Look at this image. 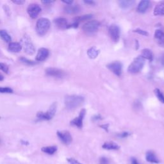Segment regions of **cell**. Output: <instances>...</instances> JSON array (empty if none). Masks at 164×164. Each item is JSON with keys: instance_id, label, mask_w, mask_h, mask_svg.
Listing matches in <instances>:
<instances>
[{"instance_id": "cell-37", "label": "cell", "mask_w": 164, "mask_h": 164, "mask_svg": "<svg viewBox=\"0 0 164 164\" xmlns=\"http://www.w3.org/2000/svg\"><path fill=\"white\" fill-rule=\"evenodd\" d=\"M108 126H109V124H103V125H101L100 127L101 128H103V129H104L106 131V132H108Z\"/></svg>"}, {"instance_id": "cell-39", "label": "cell", "mask_w": 164, "mask_h": 164, "mask_svg": "<svg viewBox=\"0 0 164 164\" xmlns=\"http://www.w3.org/2000/svg\"><path fill=\"white\" fill-rule=\"evenodd\" d=\"M85 3H86V4H88V5H94L95 4V2H93V1H92V0H85V1L83 2Z\"/></svg>"}, {"instance_id": "cell-8", "label": "cell", "mask_w": 164, "mask_h": 164, "mask_svg": "<svg viewBox=\"0 0 164 164\" xmlns=\"http://www.w3.org/2000/svg\"><path fill=\"white\" fill-rule=\"evenodd\" d=\"M56 134L59 139L65 145H69L73 141V138L68 131H58Z\"/></svg>"}, {"instance_id": "cell-28", "label": "cell", "mask_w": 164, "mask_h": 164, "mask_svg": "<svg viewBox=\"0 0 164 164\" xmlns=\"http://www.w3.org/2000/svg\"><path fill=\"white\" fill-rule=\"evenodd\" d=\"M19 60H20V61L22 63H23L24 64L27 65H30V66H32V65H35L37 64V62H34L33 60H28V58H26L24 57H21L20 58H19Z\"/></svg>"}, {"instance_id": "cell-33", "label": "cell", "mask_w": 164, "mask_h": 164, "mask_svg": "<svg viewBox=\"0 0 164 164\" xmlns=\"http://www.w3.org/2000/svg\"><path fill=\"white\" fill-rule=\"evenodd\" d=\"M130 135H131V133L128 132H122L121 133H119L117 135V136L120 138H122V139H124V138H126V137H129Z\"/></svg>"}, {"instance_id": "cell-19", "label": "cell", "mask_w": 164, "mask_h": 164, "mask_svg": "<svg viewBox=\"0 0 164 164\" xmlns=\"http://www.w3.org/2000/svg\"><path fill=\"white\" fill-rule=\"evenodd\" d=\"M102 148L107 150H119L120 149V146L114 142H107L104 143Z\"/></svg>"}, {"instance_id": "cell-15", "label": "cell", "mask_w": 164, "mask_h": 164, "mask_svg": "<svg viewBox=\"0 0 164 164\" xmlns=\"http://www.w3.org/2000/svg\"><path fill=\"white\" fill-rule=\"evenodd\" d=\"M54 23L58 28L62 30L67 29L69 25L67 20L64 17H58L55 19L54 20Z\"/></svg>"}, {"instance_id": "cell-17", "label": "cell", "mask_w": 164, "mask_h": 164, "mask_svg": "<svg viewBox=\"0 0 164 164\" xmlns=\"http://www.w3.org/2000/svg\"><path fill=\"white\" fill-rule=\"evenodd\" d=\"M149 1H148V0H143V1H141L137 6V12L139 13L146 12L149 8Z\"/></svg>"}, {"instance_id": "cell-35", "label": "cell", "mask_w": 164, "mask_h": 164, "mask_svg": "<svg viewBox=\"0 0 164 164\" xmlns=\"http://www.w3.org/2000/svg\"><path fill=\"white\" fill-rule=\"evenodd\" d=\"M12 3H14L16 5H21L25 3V1H23V0H16V1H12Z\"/></svg>"}, {"instance_id": "cell-42", "label": "cell", "mask_w": 164, "mask_h": 164, "mask_svg": "<svg viewBox=\"0 0 164 164\" xmlns=\"http://www.w3.org/2000/svg\"><path fill=\"white\" fill-rule=\"evenodd\" d=\"M21 143L23 144H24V145H26V146H27V145H28V144H29L28 142L25 141V140H21Z\"/></svg>"}, {"instance_id": "cell-32", "label": "cell", "mask_w": 164, "mask_h": 164, "mask_svg": "<svg viewBox=\"0 0 164 164\" xmlns=\"http://www.w3.org/2000/svg\"><path fill=\"white\" fill-rule=\"evenodd\" d=\"M100 164H110V160L105 156H102L100 159Z\"/></svg>"}, {"instance_id": "cell-12", "label": "cell", "mask_w": 164, "mask_h": 164, "mask_svg": "<svg viewBox=\"0 0 164 164\" xmlns=\"http://www.w3.org/2000/svg\"><path fill=\"white\" fill-rule=\"evenodd\" d=\"M86 114V110L85 109H82L79 115H78L77 117L75 118L74 119L72 120L71 121V124L73 126H75L78 128H83V121L84 119V117Z\"/></svg>"}, {"instance_id": "cell-23", "label": "cell", "mask_w": 164, "mask_h": 164, "mask_svg": "<svg viewBox=\"0 0 164 164\" xmlns=\"http://www.w3.org/2000/svg\"><path fill=\"white\" fill-rule=\"evenodd\" d=\"M57 147L56 146H46L43 147L41 150L44 153H46L49 155H53L55 154L57 151Z\"/></svg>"}, {"instance_id": "cell-4", "label": "cell", "mask_w": 164, "mask_h": 164, "mask_svg": "<svg viewBox=\"0 0 164 164\" xmlns=\"http://www.w3.org/2000/svg\"><path fill=\"white\" fill-rule=\"evenodd\" d=\"M145 61L144 59L140 56H138L134 59V60L132 62L128 68V73L131 74H137L142 69Z\"/></svg>"}, {"instance_id": "cell-5", "label": "cell", "mask_w": 164, "mask_h": 164, "mask_svg": "<svg viewBox=\"0 0 164 164\" xmlns=\"http://www.w3.org/2000/svg\"><path fill=\"white\" fill-rule=\"evenodd\" d=\"M21 45L26 53L29 55H32L35 53V48L34 44L31 42V38L28 35H24L21 40Z\"/></svg>"}, {"instance_id": "cell-11", "label": "cell", "mask_w": 164, "mask_h": 164, "mask_svg": "<svg viewBox=\"0 0 164 164\" xmlns=\"http://www.w3.org/2000/svg\"><path fill=\"white\" fill-rule=\"evenodd\" d=\"M46 74L49 76L56 78H62L65 76V72L61 69L54 67H49L46 70Z\"/></svg>"}, {"instance_id": "cell-18", "label": "cell", "mask_w": 164, "mask_h": 164, "mask_svg": "<svg viewBox=\"0 0 164 164\" xmlns=\"http://www.w3.org/2000/svg\"><path fill=\"white\" fill-rule=\"evenodd\" d=\"M155 16H164V1L160 2L154 9Z\"/></svg>"}, {"instance_id": "cell-44", "label": "cell", "mask_w": 164, "mask_h": 164, "mask_svg": "<svg viewBox=\"0 0 164 164\" xmlns=\"http://www.w3.org/2000/svg\"><path fill=\"white\" fill-rule=\"evenodd\" d=\"M0 119H1V117H0Z\"/></svg>"}, {"instance_id": "cell-13", "label": "cell", "mask_w": 164, "mask_h": 164, "mask_svg": "<svg viewBox=\"0 0 164 164\" xmlns=\"http://www.w3.org/2000/svg\"><path fill=\"white\" fill-rule=\"evenodd\" d=\"M49 55V51L45 48H41L38 50L36 56V60L37 62H42L46 60Z\"/></svg>"}, {"instance_id": "cell-30", "label": "cell", "mask_w": 164, "mask_h": 164, "mask_svg": "<svg viewBox=\"0 0 164 164\" xmlns=\"http://www.w3.org/2000/svg\"><path fill=\"white\" fill-rule=\"evenodd\" d=\"M0 70H2V71H3L6 74H9V67L6 64H4V63H2L0 62Z\"/></svg>"}, {"instance_id": "cell-9", "label": "cell", "mask_w": 164, "mask_h": 164, "mask_svg": "<svg viewBox=\"0 0 164 164\" xmlns=\"http://www.w3.org/2000/svg\"><path fill=\"white\" fill-rule=\"evenodd\" d=\"M107 68L117 76H120L122 73V65L119 61L111 62L107 65Z\"/></svg>"}, {"instance_id": "cell-20", "label": "cell", "mask_w": 164, "mask_h": 164, "mask_svg": "<svg viewBox=\"0 0 164 164\" xmlns=\"http://www.w3.org/2000/svg\"><path fill=\"white\" fill-rule=\"evenodd\" d=\"M9 49L13 53H19L22 49V46L19 42H10L9 45Z\"/></svg>"}, {"instance_id": "cell-3", "label": "cell", "mask_w": 164, "mask_h": 164, "mask_svg": "<svg viewBox=\"0 0 164 164\" xmlns=\"http://www.w3.org/2000/svg\"><path fill=\"white\" fill-rule=\"evenodd\" d=\"M57 108V103L54 102L49 108L48 110L46 112L38 111L37 114V117L38 121H49L55 116Z\"/></svg>"}, {"instance_id": "cell-25", "label": "cell", "mask_w": 164, "mask_h": 164, "mask_svg": "<svg viewBox=\"0 0 164 164\" xmlns=\"http://www.w3.org/2000/svg\"><path fill=\"white\" fill-rule=\"evenodd\" d=\"M0 37L2 40L7 43H10L12 41V37L9 33L5 30H0Z\"/></svg>"}, {"instance_id": "cell-2", "label": "cell", "mask_w": 164, "mask_h": 164, "mask_svg": "<svg viewBox=\"0 0 164 164\" xmlns=\"http://www.w3.org/2000/svg\"><path fill=\"white\" fill-rule=\"evenodd\" d=\"M51 27V21L48 18L42 17L36 23V31L39 36H44L47 34Z\"/></svg>"}, {"instance_id": "cell-43", "label": "cell", "mask_w": 164, "mask_h": 164, "mask_svg": "<svg viewBox=\"0 0 164 164\" xmlns=\"http://www.w3.org/2000/svg\"><path fill=\"white\" fill-rule=\"evenodd\" d=\"M3 80H4V76L1 73H0V82L3 81Z\"/></svg>"}, {"instance_id": "cell-26", "label": "cell", "mask_w": 164, "mask_h": 164, "mask_svg": "<svg viewBox=\"0 0 164 164\" xmlns=\"http://www.w3.org/2000/svg\"><path fill=\"white\" fill-rule=\"evenodd\" d=\"M140 56L142 57L144 59H147V60H149L150 61L153 60V53L149 49H142Z\"/></svg>"}, {"instance_id": "cell-29", "label": "cell", "mask_w": 164, "mask_h": 164, "mask_svg": "<svg viewBox=\"0 0 164 164\" xmlns=\"http://www.w3.org/2000/svg\"><path fill=\"white\" fill-rule=\"evenodd\" d=\"M13 90L10 87H0V93L2 94H11L13 93Z\"/></svg>"}, {"instance_id": "cell-16", "label": "cell", "mask_w": 164, "mask_h": 164, "mask_svg": "<svg viewBox=\"0 0 164 164\" xmlns=\"http://www.w3.org/2000/svg\"><path fill=\"white\" fill-rule=\"evenodd\" d=\"M146 159L149 163H160V160H159L158 158H157L155 153L153 151H149L146 153Z\"/></svg>"}, {"instance_id": "cell-36", "label": "cell", "mask_w": 164, "mask_h": 164, "mask_svg": "<svg viewBox=\"0 0 164 164\" xmlns=\"http://www.w3.org/2000/svg\"><path fill=\"white\" fill-rule=\"evenodd\" d=\"M101 119H102V117H101V116L100 115H96L94 117H93V120L95 121H99V120H101Z\"/></svg>"}, {"instance_id": "cell-34", "label": "cell", "mask_w": 164, "mask_h": 164, "mask_svg": "<svg viewBox=\"0 0 164 164\" xmlns=\"http://www.w3.org/2000/svg\"><path fill=\"white\" fill-rule=\"evenodd\" d=\"M67 160L69 164H82L80 162H78L77 160L73 158H69L67 159Z\"/></svg>"}, {"instance_id": "cell-22", "label": "cell", "mask_w": 164, "mask_h": 164, "mask_svg": "<svg viewBox=\"0 0 164 164\" xmlns=\"http://www.w3.org/2000/svg\"><path fill=\"white\" fill-rule=\"evenodd\" d=\"M65 12L69 14H74L80 12V8L78 5H67L64 8Z\"/></svg>"}, {"instance_id": "cell-21", "label": "cell", "mask_w": 164, "mask_h": 164, "mask_svg": "<svg viewBox=\"0 0 164 164\" xmlns=\"http://www.w3.org/2000/svg\"><path fill=\"white\" fill-rule=\"evenodd\" d=\"M135 3L133 0H122L119 2V5L121 8L123 9H128L132 7Z\"/></svg>"}, {"instance_id": "cell-6", "label": "cell", "mask_w": 164, "mask_h": 164, "mask_svg": "<svg viewBox=\"0 0 164 164\" xmlns=\"http://www.w3.org/2000/svg\"><path fill=\"white\" fill-rule=\"evenodd\" d=\"M100 27V23L96 20H91L87 21L83 26V30L88 34H92L96 32Z\"/></svg>"}, {"instance_id": "cell-41", "label": "cell", "mask_w": 164, "mask_h": 164, "mask_svg": "<svg viewBox=\"0 0 164 164\" xmlns=\"http://www.w3.org/2000/svg\"><path fill=\"white\" fill-rule=\"evenodd\" d=\"M62 2L65 4H67V5H71L73 3V1H65L64 0V1H62Z\"/></svg>"}, {"instance_id": "cell-10", "label": "cell", "mask_w": 164, "mask_h": 164, "mask_svg": "<svg viewBox=\"0 0 164 164\" xmlns=\"http://www.w3.org/2000/svg\"><path fill=\"white\" fill-rule=\"evenodd\" d=\"M109 35L111 39L114 42H117L120 38V29L118 26L115 24L111 25L109 27Z\"/></svg>"}, {"instance_id": "cell-31", "label": "cell", "mask_w": 164, "mask_h": 164, "mask_svg": "<svg viewBox=\"0 0 164 164\" xmlns=\"http://www.w3.org/2000/svg\"><path fill=\"white\" fill-rule=\"evenodd\" d=\"M133 31L137 33V34H139L140 35H144V36H148L149 35V34H148V31L144 30H142V29H140V28H137V29L133 30Z\"/></svg>"}, {"instance_id": "cell-40", "label": "cell", "mask_w": 164, "mask_h": 164, "mask_svg": "<svg viewBox=\"0 0 164 164\" xmlns=\"http://www.w3.org/2000/svg\"><path fill=\"white\" fill-rule=\"evenodd\" d=\"M42 3L45 4V5H49V4H52L54 3L53 1H48V0H44V1H42Z\"/></svg>"}, {"instance_id": "cell-14", "label": "cell", "mask_w": 164, "mask_h": 164, "mask_svg": "<svg viewBox=\"0 0 164 164\" xmlns=\"http://www.w3.org/2000/svg\"><path fill=\"white\" fill-rule=\"evenodd\" d=\"M155 39L160 47L164 48V32L161 30H156L155 32Z\"/></svg>"}, {"instance_id": "cell-27", "label": "cell", "mask_w": 164, "mask_h": 164, "mask_svg": "<svg viewBox=\"0 0 164 164\" xmlns=\"http://www.w3.org/2000/svg\"><path fill=\"white\" fill-rule=\"evenodd\" d=\"M155 94L156 97L158 98L159 100L164 104V94L162 93V92L160 91V89H155Z\"/></svg>"}, {"instance_id": "cell-7", "label": "cell", "mask_w": 164, "mask_h": 164, "mask_svg": "<svg viewBox=\"0 0 164 164\" xmlns=\"http://www.w3.org/2000/svg\"><path fill=\"white\" fill-rule=\"evenodd\" d=\"M41 12L42 9L41 6L37 3L30 4L27 9L28 14L32 19H36Z\"/></svg>"}, {"instance_id": "cell-24", "label": "cell", "mask_w": 164, "mask_h": 164, "mask_svg": "<svg viewBox=\"0 0 164 164\" xmlns=\"http://www.w3.org/2000/svg\"><path fill=\"white\" fill-rule=\"evenodd\" d=\"M100 53V50H98L96 47L93 46L89 48L87 51V55L90 58H96Z\"/></svg>"}, {"instance_id": "cell-38", "label": "cell", "mask_w": 164, "mask_h": 164, "mask_svg": "<svg viewBox=\"0 0 164 164\" xmlns=\"http://www.w3.org/2000/svg\"><path fill=\"white\" fill-rule=\"evenodd\" d=\"M131 162H132V164H140L139 162H138V160L134 158V157H132V159H131Z\"/></svg>"}, {"instance_id": "cell-1", "label": "cell", "mask_w": 164, "mask_h": 164, "mask_svg": "<svg viewBox=\"0 0 164 164\" xmlns=\"http://www.w3.org/2000/svg\"><path fill=\"white\" fill-rule=\"evenodd\" d=\"M84 97L78 95H67L65 97V105L67 109L73 110L80 107L84 102Z\"/></svg>"}]
</instances>
